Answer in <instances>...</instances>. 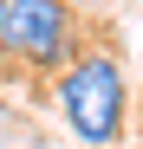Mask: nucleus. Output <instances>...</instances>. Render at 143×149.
<instances>
[{
    "instance_id": "f03ea898",
    "label": "nucleus",
    "mask_w": 143,
    "mask_h": 149,
    "mask_svg": "<svg viewBox=\"0 0 143 149\" xmlns=\"http://www.w3.org/2000/svg\"><path fill=\"white\" fill-rule=\"evenodd\" d=\"M0 45L33 65V71H65L78 52V13L65 0H7V33Z\"/></svg>"
},
{
    "instance_id": "7ed1b4c3",
    "label": "nucleus",
    "mask_w": 143,
    "mask_h": 149,
    "mask_svg": "<svg viewBox=\"0 0 143 149\" xmlns=\"http://www.w3.org/2000/svg\"><path fill=\"white\" fill-rule=\"evenodd\" d=\"M0 33H7V0H0Z\"/></svg>"
},
{
    "instance_id": "f257e3e1",
    "label": "nucleus",
    "mask_w": 143,
    "mask_h": 149,
    "mask_svg": "<svg viewBox=\"0 0 143 149\" xmlns=\"http://www.w3.org/2000/svg\"><path fill=\"white\" fill-rule=\"evenodd\" d=\"M59 110H65V130L78 136L85 149H111L130 123V84H124V65L111 52H85L59 71Z\"/></svg>"
}]
</instances>
